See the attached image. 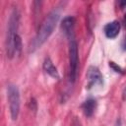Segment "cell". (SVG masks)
<instances>
[{
  "label": "cell",
  "mask_w": 126,
  "mask_h": 126,
  "mask_svg": "<svg viewBox=\"0 0 126 126\" xmlns=\"http://www.w3.org/2000/svg\"><path fill=\"white\" fill-rule=\"evenodd\" d=\"M7 98H8L11 118L13 121H15L18 119L20 113V107H21L20 91L16 85L10 84L7 87Z\"/></svg>",
  "instance_id": "obj_3"
},
{
  "label": "cell",
  "mask_w": 126,
  "mask_h": 126,
  "mask_svg": "<svg viewBox=\"0 0 126 126\" xmlns=\"http://www.w3.org/2000/svg\"><path fill=\"white\" fill-rule=\"evenodd\" d=\"M19 23H20V14L18 9L14 7L9 17L7 32H6V40H5L6 55L9 59H12L16 54L15 43H16V38L19 35L18 34Z\"/></svg>",
  "instance_id": "obj_2"
},
{
  "label": "cell",
  "mask_w": 126,
  "mask_h": 126,
  "mask_svg": "<svg viewBox=\"0 0 126 126\" xmlns=\"http://www.w3.org/2000/svg\"><path fill=\"white\" fill-rule=\"evenodd\" d=\"M120 5L121 6H126V2L124 1V2H120Z\"/></svg>",
  "instance_id": "obj_15"
},
{
  "label": "cell",
  "mask_w": 126,
  "mask_h": 126,
  "mask_svg": "<svg viewBox=\"0 0 126 126\" xmlns=\"http://www.w3.org/2000/svg\"><path fill=\"white\" fill-rule=\"evenodd\" d=\"M96 105H97V103L94 98L90 97L87 100H85L82 104V110H83L85 116H87V117L93 116V114L94 113V111L96 109Z\"/></svg>",
  "instance_id": "obj_9"
},
{
  "label": "cell",
  "mask_w": 126,
  "mask_h": 126,
  "mask_svg": "<svg viewBox=\"0 0 126 126\" xmlns=\"http://www.w3.org/2000/svg\"><path fill=\"white\" fill-rule=\"evenodd\" d=\"M123 46H124V49L126 50V37H125V39H124V44H123Z\"/></svg>",
  "instance_id": "obj_14"
},
{
  "label": "cell",
  "mask_w": 126,
  "mask_h": 126,
  "mask_svg": "<svg viewBox=\"0 0 126 126\" xmlns=\"http://www.w3.org/2000/svg\"><path fill=\"white\" fill-rule=\"evenodd\" d=\"M114 126H121V120L118 118L116 121H115V123H114Z\"/></svg>",
  "instance_id": "obj_12"
},
{
  "label": "cell",
  "mask_w": 126,
  "mask_h": 126,
  "mask_svg": "<svg viewBox=\"0 0 126 126\" xmlns=\"http://www.w3.org/2000/svg\"><path fill=\"white\" fill-rule=\"evenodd\" d=\"M109 66H110L115 72H117V73H123V70L121 69V67L118 66L117 64H115L114 62H109Z\"/></svg>",
  "instance_id": "obj_10"
},
{
  "label": "cell",
  "mask_w": 126,
  "mask_h": 126,
  "mask_svg": "<svg viewBox=\"0 0 126 126\" xmlns=\"http://www.w3.org/2000/svg\"><path fill=\"white\" fill-rule=\"evenodd\" d=\"M60 18V9L59 7L54 8L52 11L48 13V15L42 21L40 28L38 29L35 36L32 38L29 45V52H34L38 49L52 34L58 21Z\"/></svg>",
  "instance_id": "obj_1"
},
{
  "label": "cell",
  "mask_w": 126,
  "mask_h": 126,
  "mask_svg": "<svg viewBox=\"0 0 126 126\" xmlns=\"http://www.w3.org/2000/svg\"><path fill=\"white\" fill-rule=\"evenodd\" d=\"M75 18L72 16H66L61 21V29L64 32V34L68 37V39L75 38L74 37V29H75Z\"/></svg>",
  "instance_id": "obj_6"
},
{
  "label": "cell",
  "mask_w": 126,
  "mask_h": 126,
  "mask_svg": "<svg viewBox=\"0 0 126 126\" xmlns=\"http://www.w3.org/2000/svg\"><path fill=\"white\" fill-rule=\"evenodd\" d=\"M42 68L44 70V72L49 75L50 77H52L53 79H56L58 80L60 78V75H59V72L57 70V68L54 66L53 62L51 61V59L49 57H46L43 61V64H42Z\"/></svg>",
  "instance_id": "obj_8"
},
{
  "label": "cell",
  "mask_w": 126,
  "mask_h": 126,
  "mask_svg": "<svg viewBox=\"0 0 126 126\" xmlns=\"http://www.w3.org/2000/svg\"><path fill=\"white\" fill-rule=\"evenodd\" d=\"M87 87L88 89H92L95 86H102L103 85V77L100 73L99 69L95 66H90L87 71Z\"/></svg>",
  "instance_id": "obj_5"
},
{
  "label": "cell",
  "mask_w": 126,
  "mask_h": 126,
  "mask_svg": "<svg viewBox=\"0 0 126 126\" xmlns=\"http://www.w3.org/2000/svg\"><path fill=\"white\" fill-rule=\"evenodd\" d=\"M124 21L126 22V14H125V16H124Z\"/></svg>",
  "instance_id": "obj_16"
},
{
  "label": "cell",
  "mask_w": 126,
  "mask_h": 126,
  "mask_svg": "<svg viewBox=\"0 0 126 126\" xmlns=\"http://www.w3.org/2000/svg\"><path fill=\"white\" fill-rule=\"evenodd\" d=\"M120 28H121L120 27V24L117 21H112L110 23H107L104 26V29H103L105 36L108 37V38H110V39L115 38L119 34Z\"/></svg>",
  "instance_id": "obj_7"
},
{
  "label": "cell",
  "mask_w": 126,
  "mask_h": 126,
  "mask_svg": "<svg viewBox=\"0 0 126 126\" xmlns=\"http://www.w3.org/2000/svg\"><path fill=\"white\" fill-rule=\"evenodd\" d=\"M30 108L32 109V110H33L34 112L36 111V109H37V102H36V100H35V98H31V100H30Z\"/></svg>",
  "instance_id": "obj_11"
},
{
  "label": "cell",
  "mask_w": 126,
  "mask_h": 126,
  "mask_svg": "<svg viewBox=\"0 0 126 126\" xmlns=\"http://www.w3.org/2000/svg\"><path fill=\"white\" fill-rule=\"evenodd\" d=\"M79 66V52L78 44L75 38L69 40V81L74 84L77 79Z\"/></svg>",
  "instance_id": "obj_4"
},
{
  "label": "cell",
  "mask_w": 126,
  "mask_h": 126,
  "mask_svg": "<svg viewBox=\"0 0 126 126\" xmlns=\"http://www.w3.org/2000/svg\"><path fill=\"white\" fill-rule=\"evenodd\" d=\"M122 98L125 100L126 99V87H125V89L123 90V93H122Z\"/></svg>",
  "instance_id": "obj_13"
}]
</instances>
